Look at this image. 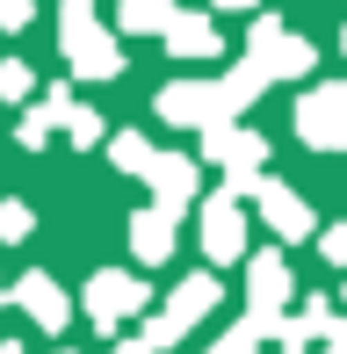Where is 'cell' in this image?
<instances>
[{
    "mask_svg": "<svg viewBox=\"0 0 347 354\" xmlns=\"http://www.w3.org/2000/svg\"><path fill=\"white\" fill-rule=\"evenodd\" d=\"M29 239V203H0V246H22Z\"/></svg>",
    "mask_w": 347,
    "mask_h": 354,
    "instance_id": "21",
    "label": "cell"
},
{
    "mask_svg": "<svg viewBox=\"0 0 347 354\" xmlns=\"http://www.w3.org/2000/svg\"><path fill=\"white\" fill-rule=\"evenodd\" d=\"M326 326H333V311H326V297H311V304H304V311H297V318L282 311V326L268 333V340H275L282 354H311V340H319Z\"/></svg>",
    "mask_w": 347,
    "mask_h": 354,
    "instance_id": "15",
    "label": "cell"
},
{
    "mask_svg": "<svg viewBox=\"0 0 347 354\" xmlns=\"http://www.w3.org/2000/svg\"><path fill=\"white\" fill-rule=\"evenodd\" d=\"M210 8H239L246 15V8H261V0H210Z\"/></svg>",
    "mask_w": 347,
    "mask_h": 354,
    "instance_id": "26",
    "label": "cell"
},
{
    "mask_svg": "<svg viewBox=\"0 0 347 354\" xmlns=\"http://www.w3.org/2000/svg\"><path fill=\"white\" fill-rule=\"evenodd\" d=\"M254 210H261V224L282 239V246H297V239H311V232H319L311 203L297 196V188H282V181H261V188H254Z\"/></svg>",
    "mask_w": 347,
    "mask_h": 354,
    "instance_id": "10",
    "label": "cell"
},
{
    "mask_svg": "<svg viewBox=\"0 0 347 354\" xmlns=\"http://www.w3.org/2000/svg\"><path fill=\"white\" fill-rule=\"evenodd\" d=\"M109 159H116V174H138V181H145V167H152V138L116 131V138H109Z\"/></svg>",
    "mask_w": 347,
    "mask_h": 354,
    "instance_id": "18",
    "label": "cell"
},
{
    "mask_svg": "<svg viewBox=\"0 0 347 354\" xmlns=\"http://www.w3.org/2000/svg\"><path fill=\"white\" fill-rule=\"evenodd\" d=\"M0 354H22V347H15V340H0Z\"/></svg>",
    "mask_w": 347,
    "mask_h": 354,
    "instance_id": "28",
    "label": "cell"
},
{
    "mask_svg": "<svg viewBox=\"0 0 347 354\" xmlns=\"http://www.w3.org/2000/svg\"><path fill=\"white\" fill-rule=\"evenodd\" d=\"M196 167H225V196L232 203H246L254 188L268 181V138L261 131H239V123H225V131H203V159Z\"/></svg>",
    "mask_w": 347,
    "mask_h": 354,
    "instance_id": "1",
    "label": "cell"
},
{
    "mask_svg": "<svg viewBox=\"0 0 347 354\" xmlns=\"http://www.w3.org/2000/svg\"><path fill=\"white\" fill-rule=\"evenodd\" d=\"M66 109H73V94H66V87H51V94H44V102H29V109H22V131H15V138H22L29 152H37V145L51 138L58 123H66Z\"/></svg>",
    "mask_w": 347,
    "mask_h": 354,
    "instance_id": "16",
    "label": "cell"
},
{
    "mask_svg": "<svg viewBox=\"0 0 347 354\" xmlns=\"http://www.w3.org/2000/svg\"><path fill=\"white\" fill-rule=\"evenodd\" d=\"M217 297H225V282H217V275H181V282H174V297H167V311H160V318H145L138 347H145V354L174 347L188 326H196V318H210V311H217Z\"/></svg>",
    "mask_w": 347,
    "mask_h": 354,
    "instance_id": "3",
    "label": "cell"
},
{
    "mask_svg": "<svg viewBox=\"0 0 347 354\" xmlns=\"http://www.w3.org/2000/svg\"><path fill=\"white\" fill-rule=\"evenodd\" d=\"M319 340H326V354H347V326H340V318H333V326H326Z\"/></svg>",
    "mask_w": 347,
    "mask_h": 354,
    "instance_id": "25",
    "label": "cell"
},
{
    "mask_svg": "<svg viewBox=\"0 0 347 354\" xmlns=\"http://www.w3.org/2000/svg\"><path fill=\"white\" fill-rule=\"evenodd\" d=\"M37 22V0H0V29H29Z\"/></svg>",
    "mask_w": 347,
    "mask_h": 354,
    "instance_id": "23",
    "label": "cell"
},
{
    "mask_svg": "<svg viewBox=\"0 0 347 354\" xmlns=\"http://www.w3.org/2000/svg\"><path fill=\"white\" fill-rule=\"evenodd\" d=\"M66 138H73V145H102L109 131H102V116H94V109L73 102V109H66Z\"/></svg>",
    "mask_w": 347,
    "mask_h": 354,
    "instance_id": "20",
    "label": "cell"
},
{
    "mask_svg": "<svg viewBox=\"0 0 347 354\" xmlns=\"http://www.w3.org/2000/svg\"><path fill=\"white\" fill-rule=\"evenodd\" d=\"M152 304V282H138L131 268H102V275L87 282V318H94V333H116L123 318H138Z\"/></svg>",
    "mask_w": 347,
    "mask_h": 354,
    "instance_id": "6",
    "label": "cell"
},
{
    "mask_svg": "<svg viewBox=\"0 0 347 354\" xmlns=\"http://www.w3.org/2000/svg\"><path fill=\"white\" fill-rule=\"evenodd\" d=\"M8 297L29 311V326H37V333H66V326H73V297H66L51 275H22V282H8Z\"/></svg>",
    "mask_w": 347,
    "mask_h": 354,
    "instance_id": "12",
    "label": "cell"
},
{
    "mask_svg": "<svg viewBox=\"0 0 347 354\" xmlns=\"http://www.w3.org/2000/svg\"><path fill=\"white\" fill-rule=\"evenodd\" d=\"M37 94V80H29L22 58H0V102H29Z\"/></svg>",
    "mask_w": 347,
    "mask_h": 354,
    "instance_id": "19",
    "label": "cell"
},
{
    "mask_svg": "<svg viewBox=\"0 0 347 354\" xmlns=\"http://www.w3.org/2000/svg\"><path fill=\"white\" fill-rule=\"evenodd\" d=\"M311 58H319V51H311L297 29H282L275 15H261L254 37H246V58H239V66L268 87V80H304V73H311Z\"/></svg>",
    "mask_w": 347,
    "mask_h": 354,
    "instance_id": "4",
    "label": "cell"
},
{
    "mask_svg": "<svg viewBox=\"0 0 347 354\" xmlns=\"http://www.w3.org/2000/svg\"><path fill=\"white\" fill-rule=\"evenodd\" d=\"M109 354H145V347H138V340H116V347H109Z\"/></svg>",
    "mask_w": 347,
    "mask_h": 354,
    "instance_id": "27",
    "label": "cell"
},
{
    "mask_svg": "<svg viewBox=\"0 0 347 354\" xmlns=\"http://www.w3.org/2000/svg\"><path fill=\"white\" fill-rule=\"evenodd\" d=\"M297 138L319 145V152H347V80L311 87L304 102H297Z\"/></svg>",
    "mask_w": 347,
    "mask_h": 354,
    "instance_id": "8",
    "label": "cell"
},
{
    "mask_svg": "<svg viewBox=\"0 0 347 354\" xmlns=\"http://www.w3.org/2000/svg\"><path fill=\"white\" fill-rule=\"evenodd\" d=\"M174 224H181V217L152 210V203H145V210L131 217V253H138V261H145V268H160V261H174Z\"/></svg>",
    "mask_w": 347,
    "mask_h": 354,
    "instance_id": "13",
    "label": "cell"
},
{
    "mask_svg": "<svg viewBox=\"0 0 347 354\" xmlns=\"http://www.w3.org/2000/svg\"><path fill=\"white\" fill-rule=\"evenodd\" d=\"M152 109H160L167 123H188V131H225L232 123V102H225L217 80H174V87H160Z\"/></svg>",
    "mask_w": 347,
    "mask_h": 354,
    "instance_id": "5",
    "label": "cell"
},
{
    "mask_svg": "<svg viewBox=\"0 0 347 354\" xmlns=\"http://www.w3.org/2000/svg\"><path fill=\"white\" fill-rule=\"evenodd\" d=\"M58 29H66V66L80 80H116L123 73L116 37L94 22V0H66V8H58Z\"/></svg>",
    "mask_w": 347,
    "mask_h": 354,
    "instance_id": "2",
    "label": "cell"
},
{
    "mask_svg": "<svg viewBox=\"0 0 347 354\" xmlns=\"http://www.w3.org/2000/svg\"><path fill=\"white\" fill-rule=\"evenodd\" d=\"M203 253L210 261H239L246 253V210L217 188V196H203Z\"/></svg>",
    "mask_w": 347,
    "mask_h": 354,
    "instance_id": "11",
    "label": "cell"
},
{
    "mask_svg": "<svg viewBox=\"0 0 347 354\" xmlns=\"http://www.w3.org/2000/svg\"><path fill=\"white\" fill-rule=\"evenodd\" d=\"M0 304H15V297H8V282H0Z\"/></svg>",
    "mask_w": 347,
    "mask_h": 354,
    "instance_id": "29",
    "label": "cell"
},
{
    "mask_svg": "<svg viewBox=\"0 0 347 354\" xmlns=\"http://www.w3.org/2000/svg\"><path fill=\"white\" fill-rule=\"evenodd\" d=\"M174 15H181L174 0H123V8H116V29H123V37H167Z\"/></svg>",
    "mask_w": 347,
    "mask_h": 354,
    "instance_id": "17",
    "label": "cell"
},
{
    "mask_svg": "<svg viewBox=\"0 0 347 354\" xmlns=\"http://www.w3.org/2000/svg\"><path fill=\"white\" fill-rule=\"evenodd\" d=\"M340 51H347V29H340Z\"/></svg>",
    "mask_w": 347,
    "mask_h": 354,
    "instance_id": "30",
    "label": "cell"
},
{
    "mask_svg": "<svg viewBox=\"0 0 347 354\" xmlns=\"http://www.w3.org/2000/svg\"><path fill=\"white\" fill-rule=\"evenodd\" d=\"M282 304H290V261H282V253H254V261H246V326H254L261 340L282 326Z\"/></svg>",
    "mask_w": 347,
    "mask_h": 354,
    "instance_id": "7",
    "label": "cell"
},
{
    "mask_svg": "<svg viewBox=\"0 0 347 354\" xmlns=\"http://www.w3.org/2000/svg\"><path fill=\"white\" fill-rule=\"evenodd\" d=\"M319 253H326L333 268H347V224H333V232H319Z\"/></svg>",
    "mask_w": 347,
    "mask_h": 354,
    "instance_id": "24",
    "label": "cell"
},
{
    "mask_svg": "<svg viewBox=\"0 0 347 354\" xmlns=\"http://www.w3.org/2000/svg\"><path fill=\"white\" fill-rule=\"evenodd\" d=\"M58 354H73V347H58Z\"/></svg>",
    "mask_w": 347,
    "mask_h": 354,
    "instance_id": "31",
    "label": "cell"
},
{
    "mask_svg": "<svg viewBox=\"0 0 347 354\" xmlns=\"http://www.w3.org/2000/svg\"><path fill=\"white\" fill-rule=\"evenodd\" d=\"M254 347H261V333L246 326V318H239L232 333H217V340H210V354H254Z\"/></svg>",
    "mask_w": 347,
    "mask_h": 354,
    "instance_id": "22",
    "label": "cell"
},
{
    "mask_svg": "<svg viewBox=\"0 0 347 354\" xmlns=\"http://www.w3.org/2000/svg\"><path fill=\"white\" fill-rule=\"evenodd\" d=\"M145 181H152V210L181 217L188 203H196V188H203V167H196V159H188V152H152Z\"/></svg>",
    "mask_w": 347,
    "mask_h": 354,
    "instance_id": "9",
    "label": "cell"
},
{
    "mask_svg": "<svg viewBox=\"0 0 347 354\" xmlns=\"http://www.w3.org/2000/svg\"><path fill=\"white\" fill-rule=\"evenodd\" d=\"M167 51L188 58V66H203V58H217L225 44H217V22H210V15H174V22H167Z\"/></svg>",
    "mask_w": 347,
    "mask_h": 354,
    "instance_id": "14",
    "label": "cell"
}]
</instances>
